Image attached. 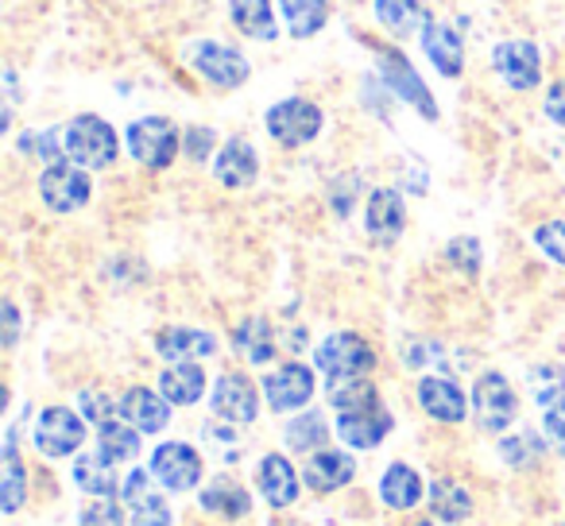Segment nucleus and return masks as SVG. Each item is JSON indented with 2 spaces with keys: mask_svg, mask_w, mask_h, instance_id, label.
<instances>
[{
  "mask_svg": "<svg viewBox=\"0 0 565 526\" xmlns=\"http://www.w3.org/2000/svg\"><path fill=\"white\" fill-rule=\"evenodd\" d=\"M120 155V136L117 128L105 117H94V112H82L66 125V159L86 171H105L113 167Z\"/></svg>",
  "mask_w": 565,
  "mask_h": 526,
  "instance_id": "nucleus-1",
  "label": "nucleus"
},
{
  "mask_svg": "<svg viewBox=\"0 0 565 526\" xmlns=\"http://www.w3.org/2000/svg\"><path fill=\"white\" fill-rule=\"evenodd\" d=\"M125 143H128V155L140 167H148V171H167L182 151V132H179V125L167 117H140L128 125Z\"/></svg>",
  "mask_w": 565,
  "mask_h": 526,
  "instance_id": "nucleus-2",
  "label": "nucleus"
},
{
  "mask_svg": "<svg viewBox=\"0 0 565 526\" xmlns=\"http://www.w3.org/2000/svg\"><path fill=\"white\" fill-rule=\"evenodd\" d=\"M264 128L279 148H307V143H315L322 136L326 112L322 105L307 101V97H287V101L267 109Z\"/></svg>",
  "mask_w": 565,
  "mask_h": 526,
  "instance_id": "nucleus-3",
  "label": "nucleus"
},
{
  "mask_svg": "<svg viewBox=\"0 0 565 526\" xmlns=\"http://www.w3.org/2000/svg\"><path fill=\"white\" fill-rule=\"evenodd\" d=\"M186 63H190V71H194L198 78L210 82V86H217V89L244 86V82H248V74H252L248 58H244L236 47L217 43V40L186 43Z\"/></svg>",
  "mask_w": 565,
  "mask_h": 526,
  "instance_id": "nucleus-4",
  "label": "nucleus"
},
{
  "mask_svg": "<svg viewBox=\"0 0 565 526\" xmlns=\"http://www.w3.org/2000/svg\"><path fill=\"white\" fill-rule=\"evenodd\" d=\"M469 399L472 418L484 433H503L519 418V395L503 372H480Z\"/></svg>",
  "mask_w": 565,
  "mask_h": 526,
  "instance_id": "nucleus-5",
  "label": "nucleus"
},
{
  "mask_svg": "<svg viewBox=\"0 0 565 526\" xmlns=\"http://www.w3.org/2000/svg\"><path fill=\"white\" fill-rule=\"evenodd\" d=\"M318 372H326L330 379H353L369 376L376 368V348L361 337V333H330L322 345L315 348Z\"/></svg>",
  "mask_w": 565,
  "mask_h": 526,
  "instance_id": "nucleus-6",
  "label": "nucleus"
},
{
  "mask_svg": "<svg viewBox=\"0 0 565 526\" xmlns=\"http://www.w3.org/2000/svg\"><path fill=\"white\" fill-rule=\"evenodd\" d=\"M40 197L51 213H74L94 197V182H89L86 167L78 163H51L40 174Z\"/></svg>",
  "mask_w": 565,
  "mask_h": 526,
  "instance_id": "nucleus-7",
  "label": "nucleus"
},
{
  "mask_svg": "<svg viewBox=\"0 0 565 526\" xmlns=\"http://www.w3.org/2000/svg\"><path fill=\"white\" fill-rule=\"evenodd\" d=\"M376 55H380V78L387 82V89H392L399 101H407L411 109H418L423 120H438V105H434L426 82L418 78V71L411 66V58L392 47H380Z\"/></svg>",
  "mask_w": 565,
  "mask_h": 526,
  "instance_id": "nucleus-8",
  "label": "nucleus"
},
{
  "mask_svg": "<svg viewBox=\"0 0 565 526\" xmlns=\"http://www.w3.org/2000/svg\"><path fill=\"white\" fill-rule=\"evenodd\" d=\"M82 441H86V418L71 407H47L35 422V449L51 461L78 453Z\"/></svg>",
  "mask_w": 565,
  "mask_h": 526,
  "instance_id": "nucleus-9",
  "label": "nucleus"
},
{
  "mask_svg": "<svg viewBox=\"0 0 565 526\" xmlns=\"http://www.w3.org/2000/svg\"><path fill=\"white\" fill-rule=\"evenodd\" d=\"M151 476L167 487V492H190L202 484V453L186 441H163L151 453Z\"/></svg>",
  "mask_w": 565,
  "mask_h": 526,
  "instance_id": "nucleus-10",
  "label": "nucleus"
},
{
  "mask_svg": "<svg viewBox=\"0 0 565 526\" xmlns=\"http://www.w3.org/2000/svg\"><path fill=\"white\" fill-rule=\"evenodd\" d=\"M492 71L508 82L515 94H531L542 82V55L531 40H503L492 51Z\"/></svg>",
  "mask_w": 565,
  "mask_h": 526,
  "instance_id": "nucleus-11",
  "label": "nucleus"
},
{
  "mask_svg": "<svg viewBox=\"0 0 565 526\" xmlns=\"http://www.w3.org/2000/svg\"><path fill=\"white\" fill-rule=\"evenodd\" d=\"M315 395V372L307 364L291 361V364H279L275 372L264 376V399L275 415H291V410H302Z\"/></svg>",
  "mask_w": 565,
  "mask_h": 526,
  "instance_id": "nucleus-12",
  "label": "nucleus"
},
{
  "mask_svg": "<svg viewBox=\"0 0 565 526\" xmlns=\"http://www.w3.org/2000/svg\"><path fill=\"white\" fill-rule=\"evenodd\" d=\"M210 407H213V415L225 418V422L252 426L259 415V391L244 372H225V376H217V384H213Z\"/></svg>",
  "mask_w": 565,
  "mask_h": 526,
  "instance_id": "nucleus-13",
  "label": "nucleus"
},
{
  "mask_svg": "<svg viewBox=\"0 0 565 526\" xmlns=\"http://www.w3.org/2000/svg\"><path fill=\"white\" fill-rule=\"evenodd\" d=\"M418 407L441 426H461L465 415H472V399L446 376H423L418 379Z\"/></svg>",
  "mask_w": 565,
  "mask_h": 526,
  "instance_id": "nucleus-14",
  "label": "nucleus"
},
{
  "mask_svg": "<svg viewBox=\"0 0 565 526\" xmlns=\"http://www.w3.org/2000/svg\"><path fill=\"white\" fill-rule=\"evenodd\" d=\"M364 228H369V236L380 244L399 240L403 228H407V205H403L399 190H392V186L372 190L369 202H364Z\"/></svg>",
  "mask_w": 565,
  "mask_h": 526,
  "instance_id": "nucleus-15",
  "label": "nucleus"
},
{
  "mask_svg": "<svg viewBox=\"0 0 565 526\" xmlns=\"http://www.w3.org/2000/svg\"><path fill=\"white\" fill-rule=\"evenodd\" d=\"M259 174V155L252 148V140L244 136H233V140L221 143L217 159H213V179L225 190H248Z\"/></svg>",
  "mask_w": 565,
  "mask_h": 526,
  "instance_id": "nucleus-16",
  "label": "nucleus"
},
{
  "mask_svg": "<svg viewBox=\"0 0 565 526\" xmlns=\"http://www.w3.org/2000/svg\"><path fill=\"white\" fill-rule=\"evenodd\" d=\"M418 40H423L426 58H430L434 71H438L441 78H461V71H465V35L457 32L454 24L430 20Z\"/></svg>",
  "mask_w": 565,
  "mask_h": 526,
  "instance_id": "nucleus-17",
  "label": "nucleus"
},
{
  "mask_svg": "<svg viewBox=\"0 0 565 526\" xmlns=\"http://www.w3.org/2000/svg\"><path fill=\"white\" fill-rule=\"evenodd\" d=\"M392 426H395L392 410L380 402V407H369V410L338 415V438L345 441L349 449H376L380 441L392 433Z\"/></svg>",
  "mask_w": 565,
  "mask_h": 526,
  "instance_id": "nucleus-18",
  "label": "nucleus"
},
{
  "mask_svg": "<svg viewBox=\"0 0 565 526\" xmlns=\"http://www.w3.org/2000/svg\"><path fill=\"white\" fill-rule=\"evenodd\" d=\"M156 353L167 364H182V361H202V356H217V337L194 325H171V330L156 333Z\"/></svg>",
  "mask_w": 565,
  "mask_h": 526,
  "instance_id": "nucleus-19",
  "label": "nucleus"
},
{
  "mask_svg": "<svg viewBox=\"0 0 565 526\" xmlns=\"http://www.w3.org/2000/svg\"><path fill=\"white\" fill-rule=\"evenodd\" d=\"M117 402H120V418L132 422L140 433H159L171 426V402L151 391V387H128Z\"/></svg>",
  "mask_w": 565,
  "mask_h": 526,
  "instance_id": "nucleus-20",
  "label": "nucleus"
},
{
  "mask_svg": "<svg viewBox=\"0 0 565 526\" xmlns=\"http://www.w3.org/2000/svg\"><path fill=\"white\" fill-rule=\"evenodd\" d=\"M356 476V461L341 449H318V453L307 457V469H302V480L315 492H338V487H349Z\"/></svg>",
  "mask_w": 565,
  "mask_h": 526,
  "instance_id": "nucleus-21",
  "label": "nucleus"
},
{
  "mask_svg": "<svg viewBox=\"0 0 565 526\" xmlns=\"http://www.w3.org/2000/svg\"><path fill=\"white\" fill-rule=\"evenodd\" d=\"M256 484L264 487V500L271 503L275 511H279V507H291V503L299 500V492H302L295 464L287 461V457H279V453H267L264 461H259Z\"/></svg>",
  "mask_w": 565,
  "mask_h": 526,
  "instance_id": "nucleus-22",
  "label": "nucleus"
},
{
  "mask_svg": "<svg viewBox=\"0 0 565 526\" xmlns=\"http://www.w3.org/2000/svg\"><path fill=\"white\" fill-rule=\"evenodd\" d=\"M423 495H426V484H423V476H418V469H411V464L395 461V464H387V472L380 476V500L392 511H415L418 503H423Z\"/></svg>",
  "mask_w": 565,
  "mask_h": 526,
  "instance_id": "nucleus-23",
  "label": "nucleus"
},
{
  "mask_svg": "<svg viewBox=\"0 0 565 526\" xmlns=\"http://www.w3.org/2000/svg\"><path fill=\"white\" fill-rule=\"evenodd\" d=\"M159 395H163L171 407H194V402L205 395L202 364L182 361V364H171V368H163V376H159Z\"/></svg>",
  "mask_w": 565,
  "mask_h": 526,
  "instance_id": "nucleus-24",
  "label": "nucleus"
},
{
  "mask_svg": "<svg viewBox=\"0 0 565 526\" xmlns=\"http://www.w3.org/2000/svg\"><path fill=\"white\" fill-rule=\"evenodd\" d=\"M228 20L241 35L248 40H279V24H275V4L271 0H228Z\"/></svg>",
  "mask_w": 565,
  "mask_h": 526,
  "instance_id": "nucleus-25",
  "label": "nucleus"
},
{
  "mask_svg": "<svg viewBox=\"0 0 565 526\" xmlns=\"http://www.w3.org/2000/svg\"><path fill=\"white\" fill-rule=\"evenodd\" d=\"M74 484L86 495H94V500H113V495H120L117 461H109L105 453L78 457V461H74Z\"/></svg>",
  "mask_w": 565,
  "mask_h": 526,
  "instance_id": "nucleus-26",
  "label": "nucleus"
},
{
  "mask_svg": "<svg viewBox=\"0 0 565 526\" xmlns=\"http://www.w3.org/2000/svg\"><path fill=\"white\" fill-rule=\"evenodd\" d=\"M376 20L384 32H392L395 40H407V35L423 32L430 24V12L418 4V0H372Z\"/></svg>",
  "mask_w": 565,
  "mask_h": 526,
  "instance_id": "nucleus-27",
  "label": "nucleus"
},
{
  "mask_svg": "<svg viewBox=\"0 0 565 526\" xmlns=\"http://www.w3.org/2000/svg\"><path fill=\"white\" fill-rule=\"evenodd\" d=\"M426 500H430V511L441 518V523H465L472 515V495L461 480L454 476H438L430 487H426Z\"/></svg>",
  "mask_w": 565,
  "mask_h": 526,
  "instance_id": "nucleus-28",
  "label": "nucleus"
},
{
  "mask_svg": "<svg viewBox=\"0 0 565 526\" xmlns=\"http://www.w3.org/2000/svg\"><path fill=\"white\" fill-rule=\"evenodd\" d=\"M28 500V472L17 453V426H9V441H4V476H0V511L17 515Z\"/></svg>",
  "mask_w": 565,
  "mask_h": 526,
  "instance_id": "nucleus-29",
  "label": "nucleus"
},
{
  "mask_svg": "<svg viewBox=\"0 0 565 526\" xmlns=\"http://www.w3.org/2000/svg\"><path fill=\"white\" fill-rule=\"evenodd\" d=\"M233 345L248 364H271L275 348H279L275 345V333H271V322H267V318H244L233 333Z\"/></svg>",
  "mask_w": 565,
  "mask_h": 526,
  "instance_id": "nucleus-30",
  "label": "nucleus"
},
{
  "mask_svg": "<svg viewBox=\"0 0 565 526\" xmlns=\"http://www.w3.org/2000/svg\"><path fill=\"white\" fill-rule=\"evenodd\" d=\"M202 507L210 511V515L217 518H228V523H236V518H244L252 511V495L248 487L233 484V480H213L210 487H202Z\"/></svg>",
  "mask_w": 565,
  "mask_h": 526,
  "instance_id": "nucleus-31",
  "label": "nucleus"
},
{
  "mask_svg": "<svg viewBox=\"0 0 565 526\" xmlns=\"http://www.w3.org/2000/svg\"><path fill=\"white\" fill-rule=\"evenodd\" d=\"M279 12L295 40H310L330 24V0H279Z\"/></svg>",
  "mask_w": 565,
  "mask_h": 526,
  "instance_id": "nucleus-32",
  "label": "nucleus"
},
{
  "mask_svg": "<svg viewBox=\"0 0 565 526\" xmlns=\"http://www.w3.org/2000/svg\"><path fill=\"white\" fill-rule=\"evenodd\" d=\"M97 453H105L109 461H136L140 457V430L125 418H109L97 426Z\"/></svg>",
  "mask_w": 565,
  "mask_h": 526,
  "instance_id": "nucleus-33",
  "label": "nucleus"
},
{
  "mask_svg": "<svg viewBox=\"0 0 565 526\" xmlns=\"http://www.w3.org/2000/svg\"><path fill=\"white\" fill-rule=\"evenodd\" d=\"M330 407L338 415H353V410H369L380 407V391L369 376H353V379H330Z\"/></svg>",
  "mask_w": 565,
  "mask_h": 526,
  "instance_id": "nucleus-34",
  "label": "nucleus"
},
{
  "mask_svg": "<svg viewBox=\"0 0 565 526\" xmlns=\"http://www.w3.org/2000/svg\"><path fill=\"white\" fill-rule=\"evenodd\" d=\"M531 395L542 415H565V364H542L531 372Z\"/></svg>",
  "mask_w": 565,
  "mask_h": 526,
  "instance_id": "nucleus-35",
  "label": "nucleus"
},
{
  "mask_svg": "<svg viewBox=\"0 0 565 526\" xmlns=\"http://www.w3.org/2000/svg\"><path fill=\"white\" fill-rule=\"evenodd\" d=\"M282 438H287V446L291 449H299V453H310V449L318 453V449L330 441V426H326V418L318 415V410H307V415H299V418L287 422Z\"/></svg>",
  "mask_w": 565,
  "mask_h": 526,
  "instance_id": "nucleus-36",
  "label": "nucleus"
},
{
  "mask_svg": "<svg viewBox=\"0 0 565 526\" xmlns=\"http://www.w3.org/2000/svg\"><path fill=\"white\" fill-rule=\"evenodd\" d=\"M500 457L511 464V469H534L539 457H546V446H542L539 433L523 430V433H511V438L500 441Z\"/></svg>",
  "mask_w": 565,
  "mask_h": 526,
  "instance_id": "nucleus-37",
  "label": "nucleus"
},
{
  "mask_svg": "<svg viewBox=\"0 0 565 526\" xmlns=\"http://www.w3.org/2000/svg\"><path fill=\"white\" fill-rule=\"evenodd\" d=\"M531 240L539 244L554 264L565 268V221H542V225L531 233Z\"/></svg>",
  "mask_w": 565,
  "mask_h": 526,
  "instance_id": "nucleus-38",
  "label": "nucleus"
},
{
  "mask_svg": "<svg viewBox=\"0 0 565 526\" xmlns=\"http://www.w3.org/2000/svg\"><path fill=\"white\" fill-rule=\"evenodd\" d=\"M217 148V132L205 125H190L186 132H182V151H186L190 163H202V159H210V151Z\"/></svg>",
  "mask_w": 565,
  "mask_h": 526,
  "instance_id": "nucleus-39",
  "label": "nucleus"
},
{
  "mask_svg": "<svg viewBox=\"0 0 565 526\" xmlns=\"http://www.w3.org/2000/svg\"><path fill=\"white\" fill-rule=\"evenodd\" d=\"M78 407H82V418H86V422L102 426V422H109V418H113V410H120V402H113L105 391H82Z\"/></svg>",
  "mask_w": 565,
  "mask_h": 526,
  "instance_id": "nucleus-40",
  "label": "nucleus"
},
{
  "mask_svg": "<svg viewBox=\"0 0 565 526\" xmlns=\"http://www.w3.org/2000/svg\"><path fill=\"white\" fill-rule=\"evenodd\" d=\"M446 256H449V264H457L461 271L477 276V268H480V244L472 240V236H457V240H449Z\"/></svg>",
  "mask_w": 565,
  "mask_h": 526,
  "instance_id": "nucleus-41",
  "label": "nucleus"
},
{
  "mask_svg": "<svg viewBox=\"0 0 565 526\" xmlns=\"http://www.w3.org/2000/svg\"><path fill=\"white\" fill-rule=\"evenodd\" d=\"M151 469H132L125 476V484H120V495L117 500L120 503H128V507H136V503H143V500H151Z\"/></svg>",
  "mask_w": 565,
  "mask_h": 526,
  "instance_id": "nucleus-42",
  "label": "nucleus"
},
{
  "mask_svg": "<svg viewBox=\"0 0 565 526\" xmlns=\"http://www.w3.org/2000/svg\"><path fill=\"white\" fill-rule=\"evenodd\" d=\"M132 526H171V507L159 495H151L132 507Z\"/></svg>",
  "mask_w": 565,
  "mask_h": 526,
  "instance_id": "nucleus-43",
  "label": "nucleus"
},
{
  "mask_svg": "<svg viewBox=\"0 0 565 526\" xmlns=\"http://www.w3.org/2000/svg\"><path fill=\"white\" fill-rule=\"evenodd\" d=\"M78 526H120V503L117 500H94L82 511Z\"/></svg>",
  "mask_w": 565,
  "mask_h": 526,
  "instance_id": "nucleus-44",
  "label": "nucleus"
},
{
  "mask_svg": "<svg viewBox=\"0 0 565 526\" xmlns=\"http://www.w3.org/2000/svg\"><path fill=\"white\" fill-rule=\"evenodd\" d=\"M542 109H546V117L554 120L557 128H565V78L554 82V86L546 89V101H542Z\"/></svg>",
  "mask_w": 565,
  "mask_h": 526,
  "instance_id": "nucleus-45",
  "label": "nucleus"
},
{
  "mask_svg": "<svg viewBox=\"0 0 565 526\" xmlns=\"http://www.w3.org/2000/svg\"><path fill=\"white\" fill-rule=\"evenodd\" d=\"M542 426H546V438L557 446V453L565 457V415H542Z\"/></svg>",
  "mask_w": 565,
  "mask_h": 526,
  "instance_id": "nucleus-46",
  "label": "nucleus"
},
{
  "mask_svg": "<svg viewBox=\"0 0 565 526\" xmlns=\"http://www.w3.org/2000/svg\"><path fill=\"white\" fill-rule=\"evenodd\" d=\"M17 337H20V314H17V307L12 302H4V345H17Z\"/></svg>",
  "mask_w": 565,
  "mask_h": 526,
  "instance_id": "nucleus-47",
  "label": "nucleus"
},
{
  "mask_svg": "<svg viewBox=\"0 0 565 526\" xmlns=\"http://www.w3.org/2000/svg\"><path fill=\"white\" fill-rule=\"evenodd\" d=\"M418 526H434V523H418Z\"/></svg>",
  "mask_w": 565,
  "mask_h": 526,
  "instance_id": "nucleus-48",
  "label": "nucleus"
}]
</instances>
